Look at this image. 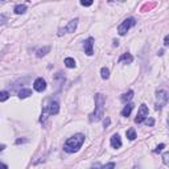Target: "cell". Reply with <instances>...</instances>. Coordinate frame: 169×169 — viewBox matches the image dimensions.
Segmentation results:
<instances>
[{
	"label": "cell",
	"mask_w": 169,
	"mask_h": 169,
	"mask_svg": "<svg viewBox=\"0 0 169 169\" xmlns=\"http://www.w3.org/2000/svg\"><path fill=\"white\" fill-rule=\"evenodd\" d=\"M83 141H85V135L82 134H77L72 138H69L66 140V143L63 144V151L67 152V153H73V152H77L78 149L82 147Z\"/></svg>",
	"instance_id": "6da1fadb"
},
{
	"label": "cell",
	"mask_w": 169,
	"mask_h": 169,
	"mask_svg": "<svg viewBox=\"0 0 169 169\" xmlns=\"http://www.w3.org/2000/svg\"><path fill=\"white\" fill-rule=\"evenodd\" d=\"M103 115H104V97L102 94H97L95 95V111L90 116V120L98 122L103 118Z\"/></svg>",
	"instance_id": "7a4b0ae2"
},
{
	"label": "cell",
	"mask_w": 169,
	"mask_h": 169,
	"mask_svg": "<svg viewBox=\"0 0 169 169\" xmlns=\"http://www.w3.org/2000/svg\"><path fill=\"white\" fill-rule=\"evenodd\" d=\"M135 24H136V20H135L134 17L126 19V20H124L123 23L120 24V25L118 26V32H119V35H120V36H124V35L127 33V32L129 31V28H131V26H134Z\"/></svg>",
	"instance_id": "3957f363"
},
{
	"label": "cell",
	"mask_w": 169,
	"mask_h": 169,
	"mask_svg": "<svg viewBox=\"0 0 169 169\" xmlns=\"http://www.w3.org/2000/svg\"><path fill=\"white\" fill-rule=\"evenodd\" d=\"M157 103H156V110H161L164 106L166 104V102H168V92L164 91V90H160V91H157Z\"/></svg>",
	"instance_id": "277c9868"
},
{
	"label": "cell",
	"mask_w": 169,
	"mask_h": 169,
	"mask_svg": "<svg viewBox=\"0 0 169 169\" xmlns=\"http://www.w3.org/2000/svg\"><path fill=\"white\" fill-rule=\"evenodd\" d=\"M148 114H149V110L145 104H141L140 108H139V112H138V116L135 118V122L136 123H143L144 119L148 118Z\"/></svg>",
	"instance_id": "5b68a950"
},
{
	"label": "cell",
	"mask_w": 169,
	"mask_h": 169,
	"mask_svg": "<svg viewBox=\"0 0 169 169\" xmlns=\"http://www.w3.org/2000/svg\"><path fill=\"white\" fill-rule=\"evenodd\" d=\"M77 25H78V19H74V20L70 21L63 29H61V32L58 33V35L62 36V33H72V32H74L75 29H77Z\"/></svg>",
	"instance_id": "8992f818"
},
{
	"label": "cell",
	"mask_w": 169,
	"mask_h": 169,
	"mask_svg": "<svg viewBox=\"0 0 169 169\" xmlns=\"http://www.w3.org/2000/svg\"><path fill=\"white\" fill-rule=\"evenodd\" d=\"M92 46H94V38H92V37H89L87 40L83 41V48H85V53H86L87 56H92V54H94Z\"/></svg>",
	"instance_id": "52a82bcc"
},
{
	"label": "cell",
	"mask_w": 169,
	"mask_h": 169,
	"mask_svg": "<svg viewBox=\"0 0 169 169\" xmlns=\"http://www.w3.org/2000/svg\"><path fill=\"white\" fill-rule=\"evenodd\" d=\"M45 111H48L50 115H57L58 111H60V104H58L57 100H52L49 103V106H46Z\"/></svg>",
	"instance_id": "ba28073f"
},
{
	"label": "cell",
	"mask_w": 169,
	"mask_h": 169,
	"mask_svg": "<svg viewBox=\"0 0 169 169\" xmlns=\"http://www.w3.org/2000/svg\"><path fill=\"white\" fill-rule=\"evenodd\" d=\"M33 87H35L36 91L38 92H42L46 90V82L44 78H37V79L35 81V83H33Z\"/></svg>",
	"instance_id": "9c48e42d"
},
{
	"label": "cell",
	"mask_w": 169,
	"mask_h": 169,
	"mask_svg": "<svg viewBox=\"0 0 169 169\" xmlns=\"http://www.w3.org/2000/svg\"><path fill=\"white\" fill-rule=\"evenodd\" d=\"M110 143H111V145L114 147V148H120V147H122L120 136H119L118 134L112 135V136H111V140H110Z\"/></svg>",
	"instance_id": "30bf717a"
},
{
	"label": "cell",
	"mask_w": 169,
	"mask_h": 169,
	"mask_svg": "<svg viewBox=\"0 0 169 169\" xmlns=\"http://www.w3.org/2000/svg\"><path fill=\"white\" fill-rule=\"evenodd\" d=\"M132 61H134V57H132L129 53H124V54L120 56V58H119V62H127V63H131Z\"/></svg>",
	"instance_id": "8fae6325"
},
{
	"label": "cell",
	"mask_w": 169,
	"mask_h": 169,
	"mask_svg": "<svg viewBox=\"0 0 169 169\" xmlns=\"http://www.w3.org/2000/svg\"><path fill=\"white\" fill-rule=\"evenodd\" d=\"M132 108H134V104L128 103L127 106H124V108L122 110V116H129L132 112Z\"/></svg>",
	"instance_id": "7c38bea8"
},
{
	"label": "cell",
	"mask_w": 169,
	"mask_h": 169,
	"mask_svg": "<svg viewBox=\"0 0 169 169\" xmlns=\"http://www.w3.org/2000/svg\"><path fill=\"white\" fill-rule=\"evenodd\" d=\"M134 98V91L132 90H129L128 92H124L123 95L120 97V99H122V102H124V103H127V102H129V100Z\"/></svg>",
	"instance_id": "4fadbf2b"
},
{
	"label": "cell",
	"mask_w": 169,
	"mask_h": 169,
	"mask_svg": "<svg viewBox=\"0 0 169 169\" xmlns=\"http://www.w3.org/2000/svg\"><path fill=\"white\" fill-rule=\"evenodd\" d=\"M29 95H32V90L31 89H23L19 91V98L20 99H24V98L29 97Z\"/></svg>",
	"instance_id": "5bb4252c"
},
{
	"label": "cell",
	"mask_w": 169,
	"mask_h": 169,
	"mask_svg": "<svg viewBox=\"0 0 169 169\" xmlns=\"http://www.w3.org/2000/svg\"><path fill=\"white\" fill-rule=\"evenodd\" d=\"M65 66H66V67H69V69L75 67V60H74V58H72V57L65 58Z\"/></svg>",
	"instance_id": "9a60e30c"
},
{
	"label": "cell",
	"mask_w": 169,
	"mask_h": 169,
	"mask_svg": "<svg viewBox=\"0 0 169 169\" xmlns=\"http://www.w3.org/2000/svg\"><path fill=\"white\" fill-rule=\"evenodd\" d=\"M26 11V6L25 4H19V6L15 7V13L16 15H21Z\"/></svg>",
	"instance_id": "2e32d148"
},
{
	"label": "cell",
	"mask_w": 169,
	"mask_h": 169,
	"mask_svg": "<svg viewBox=\"0 0 169 169\" xmlns=\"http://www.w3.org/2000/svg\"><path fill=\"white\" fill-rule=\"evenodd\" d=\"M49 50H50V46H45V48H42V49H38L36 56H37V57H42V56H45Z\"/></svg>",
	"instance_id": "e0dca14e"
},
{
	"label": "cell",
	"mask_w": 169,
	"mask_h": 169,
	"mask_svg": "<svg viewBox=\"0 0 169 169\" xmlns=\"http://www.w3.org/2000/svg\"><path fill=\"white\" fill-rule=\"evenodd\" d=\"M100 77L103 78V79H108L110 78V70L107 69V67H102V70H100Z\"/></svg>",
	"instance_id": "ac0fdd59"
},
{
	"label": "cell",
	"mask_w": 169,
	"mask_h": 169,
	"mask_svg": "<svg viewBox=\"0 0 169 169\" xmlns=\"http://www.w3.org/2000/svg\"><path fill=\"white\" fill-rule=\"evenodd\" d=\"M126 135H127V138H128L129 140H135V139H136V132H135L134 128H129L128 131L126 132Z\"/></svg>",
	"instance_id": "d6986e66"
},
{
	"label": "cell",
	"mask_w": 169,
	"mask_h": 169,
	"mask_svg": "<svg viewBox=\"0 0 169 169\" xmlns=\"http://www.w3.org/2000/svg\"><path fill=\"white\" fill-rule=\"evenodd\" d=\"M8 98H9L8 91H0V102H6Z\"/></svg>",
	"instance_id": "ffe728a7"
},
{
	"label": "cell",
	"mask_w": 169,
	"mask_h": 169,
	"mask_svg": "<svg viewBox=\"0 0 169 169\" xmlns=\"http://www.w3.org/2000/svg\"><path fill=\"white\" fill-rule=\"evenodd\" d=\"M114 168H115V163H108L106 165L100 166V169H114Z\"/></svg>",
	"instance_id": "44dd1931"
},
{
	"label": "cell",
	"mask_w": 169,
	"mask_h": 169,
	"mask_svg": "<svg viewBox=\"0 0 169 169\" xmlns=\"http://www.w3.org/2000/svg\"><path fill=\"white\" fill-rule=\"evenodd\" d=\"M6 21H7V16L6 15H0V25H3V24H6Z\"/></svg>",
	"instance_id": "7402d4cb"
},
{
	"label": "cell",
	"mask_w": 169,
	"mask_h": 169,
	"mask_svg": "<svg viewBox=\"0 0 169 169\" xmlns=\"http://www.w3.org/2000/svg\"><path fill=\"white\" fill-rule=\"evenodd\" d=\"M91 4H92L91 0H90V1H85V0H82V1H81V6H83V7H90Z\"/></svg>",
	"instance_id": "603a6c76"
},
{
	"label": "cell",
	"mask_w": 169,
	"mask_h": 169,
	"mask_svg": "<svg viewBox=\"0 0 169 169\" xmlns=\"http://www.w3.org/2000/svg\"><path fill=\"white\" fill-rule=\"evenodd\" d=\"M164 148H165V144H160V145H157V148L155 149V152H157V153H159V152H161Z\"/></svg>",
	"instance_id": "cb8c5ba5"
},
{
	"label": "cell",
	"mask_w": 169,
	"mask_h": 169,
	"mask_svg": "<svg viewBox=\"0 0 169 169\" xmlns=\"http://www.w3.org/2000/svg\"><path fill=\"white\" fill-rule=\"evenodd\" d=\"M168 44H169V37H168V36H165V38H164V45H168Z\"/></svg>",
	"instance_id": "d4e9b609"
},
{
	"label": "cell",
	"mask_w": 169,
	"mask_h": 169,
	"mask_svg": "<svg viewBox=\"0 0 169 169\" xmlns=\"http://www.w3.org/2000/svg\"><path fill=\"white\" fill-rule=\"evenodd\" d=\"M153 123H155V120H153V119H149V120H147V124H148V126H153Z\"/></svg>",
	"instance_id": "484cf974"
},
{
	"label": "cell",
	"mask_w": 169,
	"mask_h": 169,
	"mask_svg": "<svg viewBox=\"0 0 169 169\" xmlns=\"http://www.w3.org/2000/svg\"><path fill=\"white\" fill-rule=\"evenodd\" d=\"M0 169H8V166L6 165V164H3V163H0Z\"/></svg>",
	"instance_id": "4316f807"
},
{
	"label": "cell",
	"mask_w": 169,
	"mask_h": 169,
	"mask_svg": "<svg viewBox=\"0 0 169 169\" xmlns=\"http://www.w3.org/2000/svg\"><path fill=\"white\" fill-rule=\"evenodd\" d=\"M108 124H110V119L107 118L106 120H104V127H108Z\"/></svg>",
	"instance_id": "83f0119b"
},
{
	"label": "cell",
	"mask_w": 169,
	"mask_h": 169,
	"mask_svg": "<svg viewBox=\"0 0 169 169\" xmlns=\"http://www.w3.org/2000/svg\"><path fill=\"white\" fill-rule=\"evenodd\" d=\"M166 159H168V153H165V155H164V163L168 164V160H166Z\"/></svg>",
	"instance_id": "f1b7e54d"
},
{
	"label": "cell",
	"mask_w": 169,
	"mask_h": 169,
	"mask_svg": "<svg viewBox=\"0 0 169 169\" xmlns=\"http://www.w3.org/2000/svg\"><path fill=\"white\" fill-rule=\"evenodd\" d=\"M100 168V165H99V164H97V165H94V166H92V169H99Z\"/></svg>",
	"instance_id": "f546056e"
},
{
	"label": "cell",
	"mask_w": 169,
	"mask_h": 169,
	"mask_svg": "<svg viewBox=\"0 0 169 169\" xmlns=\"http://www.w3.org/2000/svg\"><path fill=\"white\" fill-rule=\"evenodd\" d=\"M4 148H6V145H4V144H0V151H3Z\"/></svg>",
	"instance_id": "4dcf8cb0"
}]
</instances>
